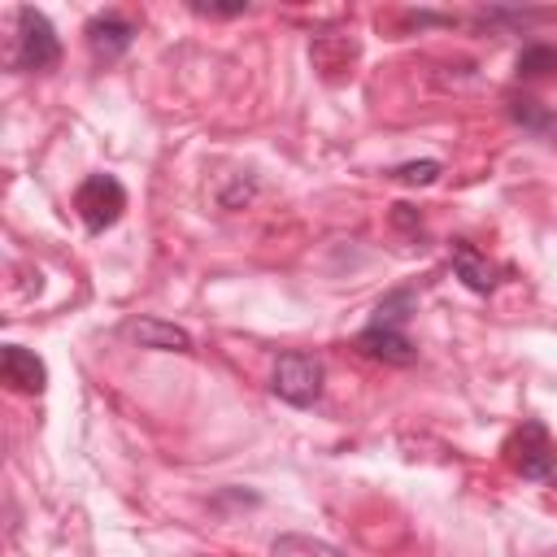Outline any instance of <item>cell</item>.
Segmentation results:
<instances>
[{
	"instance_id": "obj_1",
	"label": "cell",
	"mask_w": 557,
	"mask_h": 557,
	"mask_svg": "<svg viewBox=\"0 0 557 557\" xmlns=\"http://www.w3.org/2000/svg\"><path fill=\"white\" fill-rule=\"evenodd\" d=\"M409 318H413V292L409 287H392L379 305H374V313H370V322L357 331V348L366 352V357H374V361H387V366H409V361H418V348H413V339H409Z\"/></svg>"
},
{
	"instance_id": "obj_2",
	"label": "cell",
	"mask_w": 557,
	"mask_h": 557,
	"mask_svg": "<svg viewBox=\"0 0 557 557\" xmlns=\"http://www.w3.org/2000/svg\"><path fill=\"white\" fill-rule=\"evenodd\" d=\"M17 22V35H13V52H9V65L17 74H44L61 61V39H57V26L48 22V13L22 4L13 13Z\"/></svg>"
},
{
	"instance_id": "obj_3",
	"label": "cell",
	"mask_w": 557,
	"mask_h": 557,
	"mask_svg": "<svg viewBox=\"0 0 557 557\" xmlns=\"http://www.w3.org/2000/svg\"><path fill=\"white\" fill-rule=\"evenodd\" d=\"M505 461L518 479L544 483L557 470V440L548 435V426L540 418H522V426H513V435L505 440Z\"/></svg>"
},
{
	"instance_id": "obj_4",
	"label": "cell",
	"mask_w": 557,
	"mask_h": 557,
	"mask_svg": "<svg viewBox=\"0 0 557 557\" xmlns=\"http://www.w3.org/2000/svg\"><path fill=\"white\" fill-rule=\"evenodd\" d=\"M322 383H326V366H322V357H313V352H283V357L274 361V370H270V392H274L278 400L296 405V409L318 405Z\"/></svg>"
},
{
	"instance_id": "obj_5",
	"label": "cell",
	"mask_w": 557,
	"mask_h": 557,
	"mask_svg": "<svg viewBox=\"0 0 557 557\" xmlns=\"http://www.w3.org/2000/svg\"><path fill=\"white\" fill-rule=\"evenodd\" d=\"M74 213L83 218V226L91 235H100L126 213V187L113 174H87L74 191Z\"/></svg>"
},
{
	"instance_id": "obj_6",
	"label": "cell",
	"mask_w": 557,
	"mask_h": 557,
	"mask_svg": "<svg viewBox=\"0 0 557 557\" xmlns=\"http://www.w3.org/2000/svg\"><path fill=\"white\" fill-rule=\"evenodd\" d=\"M87 48H91V57L96 61H117V57H126V48L135 44V35H139V26L122 13V9H104V13H96L91 22H87Z\"/></svg>"
},
{
	"instance_id": "obj_7",
	"label": "cell",
	"mask_w": 557,
	"mask_h": 557,
	"mask_svg": "<svg viewBox=\"0 0 557 557\" xmlns=\"http://www.w3.org/2000/svg\"><path fill=\"white\" fill-rule=\"evenodd\" d=\"M0 379H4L13 392H22V396H39V392L48 387V366H44L39 352H30V348H22V344H9V348L0 352Z\"/></svg>"
},
{
	"instance_id": "obj_8",
	"label": "cell",
	"mask_w": 557,
	"mask_h": 557,
	"mask_svg": "<svg viewBox=\"0 0 557 557\" xmlns=\"http://www.w3.org/2000/svg\"><path fill=\"white\" fill-rule=\"evenodd\" d=\"M126 339H135L139 348H152V352H191V335L165 318H135L122 326Z\"/></svg>"
},
{
	"instance_id": "obj_9",
	"label": "cell",
	"mask_w": 557,
	"mask_h": 557,
	"mask_svg": "<svg viewBox=\"0 0 557 557\" xmlns=\"http://www.w3.org/2000/svg\"><path fill=\"white\" fill-rule=\"evenodd\" d=\"M509 117L513 126H522L527 135L544 139V144H557V109L535 100V96H509Z\"/></svg>"
},
{
	"instance_id": "obj_10",
	"label": "cell",
	"mask_w": 557,
	"mask_h": 557,
	"mask_svg": "<svg viewBox=\"0 0 557 557\" xmlns=\"http://www.w3.org/2000/svg\"><path fill=\"white\" fill-rule=\"evenodd\" d=\"M453 274H457L470 292H479V296H487V292L496 287V265H492L474 244H466V239L453 244Z\"/></svg>"
},
{
	"instance_id": "obj_11",
	"label": "cell",
	"mask_w": 557,
	"mask_h": 557,
	"mask_svg": "<svg viewBox=\"0 0 557 557\" xmlns=\"http://www.w3.org/2000/svg\"><path fill=\"white\" fill-rule=\"evenodd\" d=\"M518 78L522 83H553L557 78V44H527L518 52Z\"/></svg>"
},
{
	"instance_id": "obj_12",
	"label": "cell",
	"mask_w": 557,
	"mask_h": 557,
	"mask_svg": "<svg viewBox=\"0 0 557 557\" xmlns=\"http://www.w3.org/2000/svg\"><path fill=\"white\" fill-rule=\"evenodd\" d=\"M270 557H348L344 548L318 540V535H300V531H287L270 544Z\"/></svg>"
},
{
	"instance_id": "obj_13",
	"label": "cell",
	"mask_w": 557,
	"mask_h": 557,
	"mask_svg": "<svg viewBox=\"0 0 557 557\" xmlns=\"http://www.w3.org/2000/svg\"><path fill=\"white\" fill-rule=\"evenodd\" d=\"M396 183H435L440 178V161H405L392 170Z\"/></svg>"
},
{
	"instance_id": "obj_14",
	"label": "cell",
	"mask_w": 557,
	"mask_h": 557,
	"mask_svg": "<svg viewBox=\"0 0 557 557\" xmlns=\"http://www.w3.org/2000/svg\"><path fill=\"white\" fill-rule=\"evenodd\" d=\"M544 483H548V487H553V500H557V470H553V474H548V479H544Z\"/></svg>"
}]
</instances>
